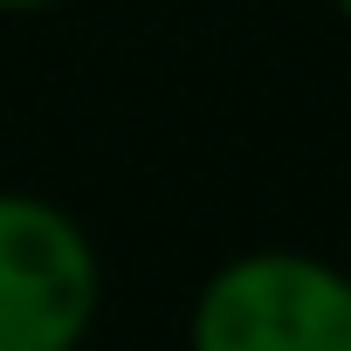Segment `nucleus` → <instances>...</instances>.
Wrapping results in <instances>:
<instances>
[{
  "instance_id": "4",
  "label": "nucleus",
  "mask_w": 351,
  "mask_h": 351,
  "mask_svg": "<svg viewBox=\"0 0 351 351\" xmlns=\"http://www.w3.org/2000/svg\"><path fill=\"white\" fill-rule=\"evenodd\" d=\"M330 8H337V21H344V28H351V0H330Z\"/></svg>"
},
{
  "instance_id": "2",
  "label": "nucleus",
  "mask_w": 351,
  "mask_h": 351,
  "mask_svg": "<svg viewBox=\"0 0 351 351\" xmlns=\"http://www.w3.org/2000/svg\"><path fill=\"white\" fill-rule=\"evenodd\" d=\"M104 310L90 228L49 200L0 186V351H83Z\"/></svg>"
},
{
  "instance_id": "1",
  "label": "nucleus",
  "mask_w": 351,
  "mask_h": 351,
  "mask_svg": "<svg viewBox=\"0 0 351 351\" xmlns=\"http://www.w3.org/2000/svg\"><path fill=\"white\" fill-rule=\"evenodd\" d=\"M186 351H351V269L310 248L228 255L193 289Z\"/></svg>"
},
{
  "instance_id": "3",
  "label": "nucleus",
  "mask_w": 351,
  "mask_h": 351,
  "mask_svg": "<svg viewBox=\"0 0 351 351\" xmlns=\"http://www.w3.org/2000/svg\"><path fill=\"white\" fill-rule=\"evenodd\" d=\"M49 8H62V0H0V14H49Z\"/></svg>"
}]
</instances>
